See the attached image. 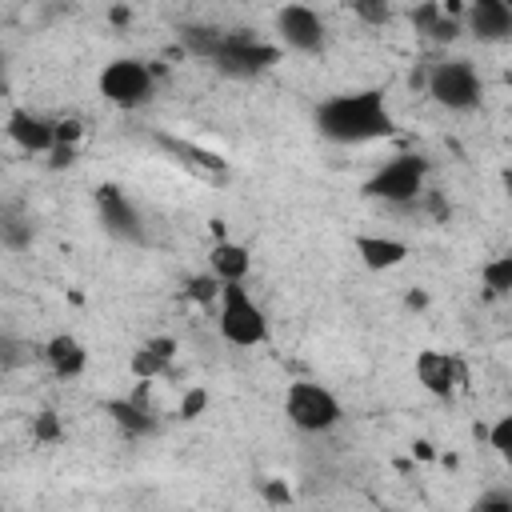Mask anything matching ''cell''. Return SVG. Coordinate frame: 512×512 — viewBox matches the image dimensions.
Instances as JSON below:
<instances>
[{
    "label": "cell",
    "instance_id": "obj_29",
    "mask_svg": "<svg viewBox=\"0 0 512 512\" xmlns=\"http://www.w3.org/2000/svg\"><path fill=\"white\" fill-rule=\"evenodd\" d=\"M264 496H268L272 504H288V500H292V492H288V488H280L276 480H268V484H264Z\"/></svg>",
    "mask_w": 512,
    "mask_h": 512
},
{
    "label": "cell",
    "instance_id": "obj_1",
    "mask_svg": "<svg viewBox=\"0 0 512 512\" xmlns=\"http://www.w3.org/2000/svg\"><path fill=\"white\" fill-rule=\"evenodd\" d=\"M316 132L332 144H368L392 132V112L380 92H344L316 108Z\"/></svg>",
    "mask_w": 512,
    "mask_h": 512
},
{
    "label": "cell",
    "instance_id": "obj_23",
    "mask_svg": "<svg viewBox=\"0 0 512 512\" xmlns=\"http://www.w3.org/2000/svg\"><path fill=\"white\" fill-rule=\"evenodd\" d=\"M440 12H444V8H440V0H420V4L412 8V28H416L420 36H428V32H432V24L440 20Z\"/></svg>",
    "mask_w": 512,
    "mask_h": 512
},
{
    "label": "cell",
    "instance_id": "obj_25",
    "mask_svg": "<svg viewBox=\"0 0 512 512\" xmlns=\"http://www.w3.org/2000/svg\"><path fill=\"white\" fill-rule=\"evenodd\" d=\"M220 280L208 272V276H196V280H188V296H196V300H212V296H220Z\"/></svg>",
    "mask_w": 512,
    "mask_h": 512
},
{
    "label": "cell",
    "instance_id": "obj_7",
    "mask_svg": "<svg viewBox=\"0 0 512 512\" xmlns=\"http://www.w3.org/2000/svg\"><path fill=\"white\" fill-rule=\"evenodd\" d=\"M276 36L284 48L300 52V56H316L324 52V20L316 8L308 4H284L276 12Z\"/></svg>",
    "mask_w": 512,
    "mask_h": 512
},
{
    "label": "cell",
    "instance_id": "obj_32",
    "mask_svg": "<svg viewBox=\"0 0 512 512\" xmlns=\"http://www.w3.org/2000/svg\"><path fill=\"white\" fill-rule=\"evenodd\" d=\"M504 4H508V8H512V0H504Z\"/></svg>",
    "mask_w": 512,
    "mask_h": 512
},
{
    "label": "cell",
    "instance_id": "obj_11",
    "mask_svg": "<svg viewBox=\"0 0 512 512\" xmlns=\"http://www.w3.org/2000/svg\"><path fill=\"white\" fill-rule=\"evenodd\" d=\"M8 136L24 152H52L56 148V120H44L28 108H12L8 112Z\"/></svg>",
    "mask_w": 512,
    "mask_h": 512
},
{
    "label": "cell",
    "instance_id": "obj_26",
    "mask_svg": "<svg viewBox=\"0 0 512 512\" xmlns=\"http://www.w3.org/2000/svg\"><path fill=\"white\" fill-rule=\"evenodd\" d=\"M476 508H480V512H492V508L512 512V488H492V492H484V496L476 500Z\"/></svg>",
    "mask_w": 512,
    "mask_h": 512
},
{
    "label": "cell",
    "instance_id": "obj_27",
    "mask_svg": "<svg viewBox=\"0 0 512 512\" xmlns=\"http://www.w3.org/2000/svg\"><path fill=\"white\" fill-rule=\"evenodd\" d=\"M84 136V128H80V120H56V144H76Z\"/></svg>",
    "mask_w": 512,
    "mask_h": 512
},
{
    "label": "cell",
    "instance_id": "obj_19",
    "mask_svg": "<svg viewBox=\"0 0 512 512\" xmlns=\"http://www.w3.org/2000/svg\"><path fill=\"white\" fill-rule=\"evenodd\" d=\"M348 8H352L364 24H372V28H380V24L392 20V4H388V0H348Z\"/></svg>",
    "mask_w": 512,
    "mask_h": 512
},
{
    "label": "cell",
    "instance_id": "obj_12",
    "mask_svg": "<svg viewBox=\"0 0 512 512\" xmlns=\"http://www.w3.org/2000/svg\"><path fill=\"white\" fill-rule=\"evenodd\" d=\"M464 28L480 40H508L512 36V8L504 0H468Z\"/></svg>",
    "mask_w": 512,
    "mask_h": 512
},
{
    "label": "cell",
    "instance_id": "obj_20",
    "mask_svg": "<svg viewBox=\"0 0 512 512\" xmlns=\"http://www.w3.org/2000/svg\"><path fill=\"white\" fill-rule=\"evenodd\" d=\"M0 232H4V244H8V248H24V244L32 240V224H24V220L16 216V208H4Z\"/></svg>",
    "mask_w": 512,
    "mask_h": 512
},
{
    "label": "cell",
    "instance_id": "obj_10",
    "mask_svg": "<svg viewBox=\"0 0 512 512\" xmlns=\"http://www.w3.org/2000/svg\"><path fill=\"white\" fill-rule=\"evenodd\" d=\"M416 380L424 384V392L448 400V396H456L460 384H464V364H460L452 352L424 348V352L416 356Z\"/></svg>",
    "mask_w": 512,
    "mask_h": 512
},
{
    "label": "cell",
    "instance_id": "obj_2",
    "mask_svg": "<svg viewBox=\"0 0 512 512\" xmlns=\"http://www.w3.org/2000/svg\"><path fill=\"white\" fill-rule=\"evenodd\" d=\"M220 312H216V328L228 344L236 348H256L268 340V316L264 308L252 300V292L244 284H224L220 288Z\"/></svg>",
    "mask_w": 512,
    "mask_h": 512
},
{
    "label": "cell",
    "instance_id": "obj_14",
    "mask_svg": "<svg viewBox=\"0 0 512 512\" xmlns=\"http://www.w3.org/2000/svg\"><path fill=\"white\" fill-rule=\"evenodd\" d=\"M352 248L360 256V264L372 268V272H392L408 260V244L396 240V236H356Z\"/></svg>",
    "mask_w": 512,
    "mask_h": 512
},
{
    "label": "cell",
    "instance_id": "obj_5",
    "mask_svg": "<svg viewBox=\"0 0 512 512\" xmlns=\"http://www.w3.org/2000/svg\"><path fill=\"white\" fill-rule=\"evenodd\" d=\"M428 96L448 112H472L484 96V80L468 60H444L428 72Z\"/></svg>",
    "mask_w": 512,
    "mask_h": 512
},
{
    "label": "cell",
    "instance_id": "obj_3",
    "mask_svg": "<svg viewBox=\"0 0 512 512\" xmlns=\"http://www.w3.org/2000/svg\"><path fill=\"white\" fill-rule=\"evenodd\" d=\"M152 84H156V72H152L144 60H136V56L108 60V64L100 68V76H96L100 96H104L112 108H124V112L144 108V104L152 100Z\"/></svg>",
    "mask_w": 512,
    "mask_h": 512
},
{
    "label": "cell",
    "instance_id": "obj_18",
    "mask_svg": "<svg viewBox=\"0 0 512 512\" xmlns=\"http://www.w3.org/2000/svg\"><path fill=\"white\" fill-rule=\"evenodd\" d=\"M480 280H484V288H488V292H496V296L512 292V252L492 256V260L480 268Z\"/></svg>",
    "mask_w": 512,
    "mask_h": 512
},
{
    "label": "cell",
    "instance_id": "obj_4",
    "mask_svg": "<svg viewBox=\"0 0 512 512\" xmlns=\"http://www.w3.org/2000/svg\"><path fill=\"white\" fill-rule=\"evenodd\" d=\"M424 176H428V160L404 152V156H392L384 168H376L364 180V196L384 200V204H412L424 196Z\"/></svg>",
    "mask_w": 512,
    "mask_h": 512
},
{
    "label": "cell",
    "instance_id": "obj_6",
    "mask_svg": "<svg viewBox=\"0 0 512 512\" xmlns=\"http://www.w3.org/2000/svg\"><path fill=\"white\" fill-rule=\"evenodd\" d=\"M284 412H288V420H292L300 432H328V428H336L340 416H344V412H340V400H336L328 388L312 384V380H296V384L288 388Z\"/></svg>",
    "mask_w": 512,
    "mask_h": 512
},
{
    "label": "cell",
    "instance_id": "obj_24",
    "mask_svg": "<svg viewBox=\"0 0 512 512\" xmlns=\"http://www.w3.org/2000/svg\"><path fill=\"white\" fill-rule=\"evenodd\" d=\"M460 28H464V16H448V12H440V20L432 24L428 40H436V44H452V40L460 36Z\"/></svg>",
    "mask_w": 512,
    "mask_h": 512
},
{
    "label": "cell",
    "instance_id": "obj_21",
    "mask_svg": "<svg viewBox=\"0 0 512 512\" xmlns=\"http://www.w3.org/2000/svg\"><path fill=\"white\" fill-rule=\"evenodd\" d=\"M484 440H488V448H492L496 456L512 460V416H500V420L484 432Z\"/></svg>",
    "mask_w": 512,
    "mask_h": 512
},
{
    "label": "cell",
    "instance_id": "obj_15",
    "mask_svg": "<svg viewBox=\"0 0 512 512\" xmlns=\"http://www.w3.org/2000/svg\"><path fill=\"white\" fill-rule=\"evenodd\" d=\"M44 360H48V368H52L60 380H76V376L88 368V352H84V344H80L72 332H56V336L44 344Z\"/></svg>",
    "mask_w": 512,
    "mask_h": 512
},
{
    "label": "cell",
    "instance_id": "obj_28",
    "mask_svg": "<svg viewBox=\"0 0 512 512\" xmlns=\"http://www.w3.org/2000/svg\"><path fill=\"white\" fill-rule=\"evenodd\" d=\"M36 436H40V440H56V436H60L52 412H40V416H36Z\"/></svg>",
    "mask_w": 512,
    "mask_h": 512
},
{
    "label": "cell",
    "instance_id": "obj_30",
    "mask_svg": "<svg viewBox=\"0 0 512 512\" xmlns=\"http://www.w3.org/2000/svg\"><path fill=\"white\" fill-rule=\"evenodd\" d=\"M424 304H428L424 292H408V308H424Z\"/></svg>",
    "mask_w": 512,
    "mask_h": 512
},
{
    "label": "cell",
    "instance_id": "obj_13",
    "mask_svg": "<svg viewBox=\"0 0 512 512\" xmlns=\"http://www.w3.org/2000/svg\"><path fill=\"white\" fill-rule=\"evenodd\" d=\"M208 272L220 280V284H244L248 280V272H252V256H248V248L244 244H236V240H216L212 248H208Z\"/></svg>",
    "mask_w": 512,
    "mask_h": 512
},
{
    "label": "cell",
    "instance_id": "obj_8",
    "mask_svg": "<svg viewBox=\"0 0 512 512\" xmlns=\"http://www.w3.org/2000/svg\"><path fill=\"white\" fill-rule=\"evenodd\" d=\"M212 60H216V68L228 72V76H256V72L272 68V64L280 60V52L268 48V44H256V40H248V36H220Z\"/></svg>",
    "mask_w": 512,
    "mask_h": 512
},
{
    "label": "cell",
    "instance_id": "obj_17",
    "mask_svg": "<svg viewBox=\"0 0 512 512\" xmlns=\"http://www.w3.org/2000/svg\"><path fill=\"white\" fill-rule=\"evenodd\" d=\"M104 408H108V416H112L128 436H148V432L156 428V420H152L140 404H132V400H108Z\"/></svg>",
    "mask_w": 512,
    "mask_h": 512
},
{
    "label": "cell",
    "instance_id": "obj_22",
    "mask_svg": "<svg viewBox=\"0 0 512 512\" xmlns=\"http://www.w3.org/2000/svg\"><path fill=\"white\" fill-rule=\"evenodd\" d=\"M204 408H208V388H188L184 396H180V408H176V416L180 420H196V416H204Z\"/></svg>",
    "mask_w": 512,
    "mask_h": 512
},
{
    "label": "cell",
    "instance_id": "obj_33",
    "mask_svg": "<svg viewBox=\"0 0 512 512\" xmlns=\"http://www.w3.org/2000/svg\"><path fill=\"white\" fill-rule=\"evenodd\" d=\"M508 468H512V460H508Z\"/></svg>",
    "mask_w": 512,
    "mask_h": 512
},
{
    "label": "cell",
    "instance_id": "obj_16",
    "mask_svg": "<svg viewBox=\"0 0 512 512\" xmlns=\"http://www.w3.org/2000/svg\"><path fill=\"white\" fill-rule=\"evenodd\" d=\"M172 360H176V340H172V336H152V340H144V344L132 352L128 368H132V376H140V380H156L160 372H168Z\"/></svg>",
    "mask_w": 512,
    "mask_h": 512
},
{
    "label": "cell",
    "instance_id": "obj_31",
    "mask_svg": "<svg viewBox=\"0 0 512 512\" xmlns=\"http://www.w3.org/2000/svg\"><path fill=\"white\" fill-rule=\"evenodd\" d=\"M504 192H508V200H512V168L504 172Z\"/></svg>",
    "mask_w": 512,
    "mask_h": 512
},
{
    "label": "cell",
    "instance_id": "obj_9",
    "mask_svg": "<svg viewBox=\"0 0 512 512\" xmlns=\"http://www.w3.org/2000/svg\"><path fill=\"white\" fill-rule=\"evenodd\" d=\"M96 216H100V224L108 228V236H116V240H128V244H144V240H148L136 204H132L116 184H104V188L96 192Z\"/></svg>",
    "mask_w": 512,
    "mask_h": 512
}]
</instances>
